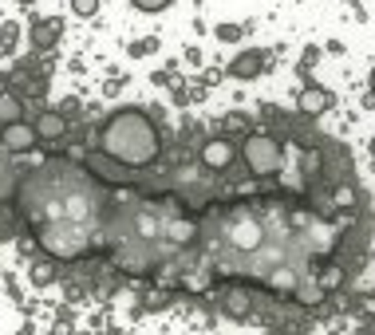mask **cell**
I'll return each mask as SVG.
<instances>
[{
    "instance_id": "1",
    "label": "cell",
    "mask_w": 375,
    "mask_h": 335,
    "mask_svg": "<svg viewBox=\"0 0 375 335\" xmlns=\"http://www.w3.org/2000/svg\"><path fill=\"white\" fill-rule=\"evenodd\" d=\"M91 147L107 154L111 162L127 166V170H146L163 158L166 134L146 107H115L107 119L95 127Z\"/></svg>"
},
{
    "instance_id": "2",
    "label": "cell",
    "mask_w": 375,
    "mask_h": 335,
    "mask_svg": "<svg viewBox=\"0 0 375 335\" xmlns=\"http://www.w3.org/2000/svg\"><path fill=\"white\" fill-rule=\"evenodd\" d=\"M197 162L213 174L230 170V166L237 162V138L222 134V130H217V134H205L202 142H197Z\"/></svg>"
},
{
    "instance_id": "3",
    "label": "cell",
    "mask_w": 375,
    "mask_h": 335,
    "mask_svg": "<svg viewBox=\"0 0 375 335\" xmlns=\"http://www.w3.org/2000/svg\"><path fill=\"white\" fill-rule=\"evenodd\" d=\"M336 107V95L328 91V87H320V83H304L300 87V95H297V111L304 115V119H324L328 111Z\"/></svg>"
},
{
    "instance_id": "4",
    "label": "cell",
    "mask_w": 375,
    "mask_h": 335,
    "mask_svg": "<svg viewBox=\"0 0 375 335\" xmlns=\"http://www.w3.org/2000/svg\"><path fill=\"white\" fill-rule=\"evenodd\" d=\"M0 147L9 150L12 158H24L32 150H40V138H36L32 122H12V127H0Z\"/></svg>"
},
{
    "instance_id": "5",
    "label": "cell",
    "mask_w": 375,
    "mask_h": 335,
    "mask_svg": "<svg viewBox=\"0 0 375 335\" xmlns=\"http://www.w3.org/2000/svg\"><path fill=\"white\" fill-rule=\"evenodd\" d=\"M32 130H36V138H40V147H60L63 138L71 134V122L63 119L60 111H51L48 107V111H40L32 119Z\"/></svg>"
},
{
    "instance_id": "6",
    "label": "cell",
    "mask_w": 375,
    "mask_h": 335,
    "mask_svg": "<svg viewBox=\"0 0 375 335\" xmlns=\"http://www.w3.org/2000/svg\"><path fill=\"white\" fill-rule=\"evenodd\" d=\"M60 36H63V20L60 16L32 20V28H28V40H32L36 52H51V48L60 43Z\"/></svg>"
},
{
    "instance_id": "7",
    "label": "cell",
    "mask_w": 375,
    "mask_h": 335,
    "mask_svg": "<svg viewBox=\"0 0 375 335\" xmlns=\"http://www.w3.org/2000/svg\"><path fill=\"white\" fill-rule=\"evenodd\" d=\"M225 71H230V79H241V83H249V79H257V75L264 71V52H261V48H245L241 55H233V63H230Z\"/></svg>"
},
{
    "instance_id": "8",
    "label": "cell",
    "mask_w": 375,
    "mask_h": 335,
    "mask_svg": "<svg viewBox=\"0 0 375 335\" xmlns=\"http://www.w3.org/2000/svg\"><path fill=\"white\" fill-rule=\"evenodd\" d=\"M28 276H32V288H48V284L60 280V265L51 257H36L32 268H28Z\"/></svg>"
},
{
    "instance_id": "9",
    "label": "cell",
    "mask_w": 375,
    "mask_h": 335,
    "mask_svg": "<svg viewBox=\"0 0 375 335\" xmlns=\"http://www.w3.org/2000/svg\"><path fill=\"white\" fill-rule=\"evenodd\" d=\"M12 122H24V99L16 91L0 95V127H12Z\"/></svg>"
},
{
    "instance_id": "10",
    "label": "cell",
    "mask_w": 375,
    "mask_h": 335,
    "mask_svg": "<svg viewBox=\"0 0 375 335\" xmlns=\"http://www.w3.org/2000/svg\"><path fill=\"white\" fill-rule=\"evenodd\" d=\"M217 130H222V134H230V138H245L249 130H253V119H249L245 111H230L222 122H217Z\"/></svg>"
},
{
    "instance_id": "11",
    "label": "cell",
    "mask_w": 375,
    "mask_h": 335,
    "mask_svg": "<svg viewBox=\"0 0 375 335\" xmlns=\"http://www.w3.org/2000/svg\"><path fill=\"white\" fill-rule=\"evenodd\" d=\"M71 4V12H76L79 20H91L95 12H99V0H68Z\"/></svg>"
},
{
    "instance_id": "12",
    "label": "cell",
    "mask_w": 375,
    "mask_h": 335,
    "mask_svg": "<svg viewBox=\"0 0 375 335\" xmlns=\"http://www.w3.org/2000/svg\"><path fill=\"white\" fill-rule=\"evenodd\" d=\"M213 36H217L222 43H237L241 36H245V28H241V24H217V32H213Z\"/></svg>"
},
{
    "instance_id": "13",
    "label": "cell",
    "mask_w": 375,
    "mask_h": 335,
    "mask_svg": "<svg viewBox=\"0 0 375 335\" xmlns=\"http://www.w3.org/2000/svg\"><path fill=\"white\" fill-rule=\"evenodd\" d=\"M138 12H146V16H154V12H166L174 4V0H130Z\"/></svg>"
},
{
    "instance_id": "14",
    "label": "cell",
    "mask_w": 375,
    "mask_h": 335,
    "mask_svg": "<svg viewBox=\"0 0 375 335\" xmlns=\"http://www.w3.org/2000/svg\"><path fill=\"white\" fill-rule=\"evenodd\" d=\"M351 308H356L359 316H375V292H367V296H356V300H351Z\"/></svg>"
},
{
    "instance_id": "15",
    "label": "cell",
    "mask_w": 375,
    "mask_h": 335,
    "mask_svg": "<svg viewBox=\"0 0 375 335\" xmlns=\"http://www.w3.org/2000/svg\"><path fill=\"white\" fill-rule=\"evenodd\" d=\"M16 36H20V28L12 24V20H9L4 28H0V40H4V48H12V43H16Z\"/></svg>"
},
{
    "instance_id": "16",
    "label": "cell",
    "mask_w": 375,
    "mask_h": 335,
    "mask_svg": "<svg viewBox=\"0 0 375 335\" xmlns=\"http://www.w3.org/2000/svg\"><path fill=\"white\" fill-rule=\"evenodd\" d=\"M56 111H60L63 119H71V115H79V99H63V103L56 107Z\"/></svg>"
},
{
    "instance_id": "17",
    "label": "cell",
    "mask_w": 375,
    "mask_h": 335,
    "mask_svg": "<svg viewBox=\"0 0 375 335\" xmlns=\"http://www.w3.org/2000/svg\"><path fill=\"white\" fill-rule=\"evenodd\" d=\"M146 52H154V40H138L135 48H130V55H146Z\"/></svg>"
},
{
    "instance_id": "18",
    "label": "cell",
    "mask_w": 375,
    "mask_h": 335,
    "mask_svg": "<svg viewBox=\"0 0 375 335\" xmlns=\"http://www.w3.org/2000/svg\"><path fill=\"white\" fill-rule=\"evenodd\" d=\"M9 91V75H0V95Z\"/></svg>"
},
{
    "instance_id": "19",
    "label": "cell",
    "mask_w": 375,
    "mask_h": 335,
    "mask_svg": "<svg viewBox=\"0 0 375 335\" xmlns=\"http://www.w3.org/2000/svg\"><path fill=\"white\" fill-rule=\"evenodd\" d=\"M16 335H36V331H32V324H24V327H20Z\"/></svg>"
},
{
    "instance_id": "20",
    "label": "cell",
    "mask_w": 375,
    "mask_h": 335,
    "mask_svg": "<svg viewBox=\"0 0 375 335\" xmlns=\"http://www.w3.org/2000/svg\"><path fill=\"white\" fill-rule=\"evenodd\" d=\"M367 83H371V95H375V68H371V75H367Z\"/></svg>"
},
{
    "instance_id": "21",
    "label": "cell",
    "mask_w": 375,
    "mask_h": 335,
    "mask_svg": "<svg viewBox=\"0 0 375 335\" xmlns=\"http://www.w3.org/2000/svg\"><path fill=\"white\" fill-rule=\"evenodd\" d=\"M367 150H371V158H375V134H371V142H367Z\"/></svg>"
},
{
    "instance_id": "22",
    "label": "cell",
    "mask_w": 375,
    "mask_h": 335,
    "mask_svg": "<svg viewBox=\"0 0 375 335\" xmlns=\"http://www.w3.org/2000/svg\"><path fill=\"white\" fill-rule=\"evenodd\" d=\"M16 4H36V0H16Z\"/></svg>"
}]
</instances>
